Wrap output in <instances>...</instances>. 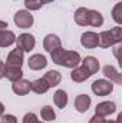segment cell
<instances>
[{
	"mask_svg": "<svg viewBox=\"0 0 122 123\" xmlns=\"http://www.w3.org/2000/svg\"><path fill=\"white\" fill-rule=\"evenodd\" d=\"M47 66V60L43 55H33L29 59V69L32 70H40Z\"/></svg>",
	"mask_w": 122,
	"mask_h": 123,
	"instance_id": "obj_12",
	"label": "cell"
},
{
	"mask_svg": "<svg viewBox=\"0 0 122 123\" xmlns=\"http://www.w3.org/2000/svg\"><path fill=\"white\" fill-rule=\"evenodd\" d=\"M114 90V85L112 82L109 80H105V79H99V80H95L93 85H92V92L95 93L96 96H106Z\"/></svg>",
	"mask_w": 122,
	"mask_h": 123,
	"instance_id": "obj_3",
	"label": "cell"
},
{
	"mask_svg": "<svg viewBox=\"0 0 122 123\" xmlns=\"http://www.w3.org/2000/svg\"><path fill=\"white\" fill-rule=\"evenodd\" d=\"M40 116H42V119L46 120V122H50V120H55V119H56V113L53 112V107H50V106L42 107V109H40Z\"/></svg>",
	"mask_w": 122,
	"mask_h": 123,
	"instance_id": "obj_23",
	"label": "cell"
},
{
	"mask_svg": "<svg viewBox=\"0 0 122 123\" xmlns=\"http://www.w3.org/2000/svg\"><path fill=\"white\" fill-rule=\"evenodd\" d=\"M115 110H116V105L114 102H102V103H98V106L95 107V112H96L95 115L105 117V116L115 113Z\"/></svg>",
	"mask_w": 122,
	"mask_h": 123,
	"instance_id": "obj_7",
	"label": "cell"
},
{
	"mask_svg": "<svg viewBox=\"0 0 122 123\" xmlns=\"http://www.w3.org/2000/svg\"><path fill=\"white\" fill-rule=\"evenodd\" d=\"M25 6L29 10H39L43 6V3H42V0H25Z\"/></svg>",
	"mask_w": 122,
	"mask_h": 123,
	"instance_id": "obj_25",
	"label": "cell"
},
{
	"mask_svg": "<svg viewBox=\"0 0 122 123\" xmlns=\"http://www.w3.org/2000/svg\"><path fill=\"white\" fill-rule=\"evenodd\" d=\"M0 123H17V119L13 115H3Z\"/></svg>",
	"mask_w": 122,
	"mask_h": 123,
	"instance_id": "obj_27",
	"label": "cell"
},
{
	"mask_svg": "<svg viewBox=\"0 0 122 123\" xmlns=\"http://www.w3.org/2000/svg\"><path fill=\"white\" fill-rule=\"evenodd\" d=\"M16 43H17V49H20L23 52H30L34 47V44H36V40H34V37L32 34L23 33L19 37H16Z\"/></svg>",
	"mask_w": 122,
	"mask_h": 123,
	"instance_id": "obj_5",
	"label": "cell"
},
{
	"mask_svg": "<svg viewBox=\"0 0 122 123\" xmlns=\"http://www.w3.org/2000/svg\"><path fill=\"white\" fill-rule=\"evenodd\" d=\"M7 27H9V26H7V23H6V22H3V20H0V31L6 30Z\"/></svg>",
	"mask_w": 122,
	"mask_h": 123,
	"instance_id": "obj_30",
	"label": "cell"
},
{
	"mask_svg": "<svg viewBox=\"0 0 122 123\" xmlns=\"http://www.w3.org/2000/svg\"><path fill=\"white\" fill-rule=\"evenodd\" d=\"M4 67H6V64L3 62H0V79L4 77Z\"/></svg>",
	"mask_w": 122,
	"mask_h": 123,
	"instance_id": "obj_29",
	"label": "cell"
},
{
	"mask_svg": "<svg viewBox=\"0 0 122 123\" xmlns=\"http://www.w3.org/2000/svg\"><path fill=\"white\" fill-rule=\"evenodd\" d=\"M50 56H52V60L53 63L63 66V67H70V69H75L78 67V64L81 63V55L78 52H72V50H65V49H56L53 52H50Z\"/></svg>",
	"mask_w": 122,
	"mask_h": 123,
	"instance_id": "obj_1",
	"label": "cell"
},
{
	"mask_svg": "<svg viewBox=\"0 0 122 123\" xmlns=\"http://www.w3.org/2000/svg\"><path fill=\"white\" fill-rule=\"evenodd\" d=\"M99 36V46L106 49V47H111L116 43H119L122 40V27L116 26L111 30H106V31H102Z\"/></svg>",
	"mask_w": 122,
	"mask_h": 123,
	"instance_id": "obj_2",
	"label": "cell"
},
{
	"mask_svg": "<svg viewBox=\"0 0 122 123\" xmlns=\"http://www.w3.org/2000/svg\"><path fill=\"white\" fill-rule=\"evenodd\" d=\"M23 64V50L20 49H14L9 53L7 59H6V66H16V67H22Z\"/></svg>",
	"mask_w": 122,
	"mask_h": 123,
	"instance_id": "obj_8",
	"label": "cell"
},
{
	"mask_svg": "<svg viewBox=\"0 0 122 123\" xmlns=\"http://www.w3.org/2000/svg\"><path fill=\"white\" fill-rule=\"evenodd\" d=\"M75 22L79 26H88V9L79 7L75 12Z\"/></svg>",
	"mask_w": 122,
	"mask_h": 123,
	"instance_id": "obj_21",
	"label": "cell"
},
{
	"mask_svg": "<svg viewBox=\"0 0 122 123\" xmlns=\"http://www.w3.org/2000/svg\"><path fill=\"white\" fill-rule=\"evenodd\" d=\"M16 43V34L12 30H1L0 31V47H7Z\"/></svg>",
	"mask_w": 122,
	"mask_h": 123,
	"instance_id": "obj_17",
	"label": "cell"
},
{
	"mask_svg": "<svg viewBox=\"0 0 122 123\" xmlns=\"http://www.w3.org/2000/svg\"><path fill=\"white\" fill-rule=\"evenodd\" d=\"M89 123H106V120L102 117V116H99V115H95V116H92Z\"/></svg>",
	"mask_w": 122,
	"mask_h": 123,
	"instance_id": "obj_28",
	"label": "cell"
},
{
	"mask_svg": "<svg viewBox=\"0 0 122 123\" xmlns=\"http://www.w3.org/2000/svg\"><path fill=\"white\" fill-rule=\"evenodd\" d=\"M49 89H50V86L46 83V80L43 77L36 79V80H33L30 83V90L34 93H37V94H43V93L47 92Z\"/></svg>",
	"mask_w": 122,
	"mask_h": 123,
	"instance_id": "obj_16",
	"label": "cell"
},
{
	"mask_svg": "<svg viewBox=\"0 0 122 123\" xmlns=\"http://www.w3.org/2000/svg\"><path fill=\"white\" fill-rule=\"evenodd\" d=\"M89 106H91V97L88 94H79L75 99V107H76L78 112L83 113L89 109Z\"/></svg>",
	"mask_w": 122,
	"mask_h": 123,
	"instance_id": "obj_15",
	"label": "cell"
},
{
	"mask_svg": "<svg viewBox=\"0 0 122 123\" xmlns=\"http://www.w3.org/2000/svg\"><path fill=\"white\" fill-rule=\"evenodd\" d=\"M52 1H55V0H42L43 4H46V3H52Z\"/></svg>",
	"mask_w": 122,
	"mask_h": 123,
	"instance_id": "obj_33",
	"label": "cell"
},
{
	"mask_svg": "<svg viewBox=\"0 0 122 123\" xmlns=\"http://www.w3.org/2000/svg\"><path fill=\"white\" fill-rule=\"evenodd\" d=\"M103 23V16L96 10H88V26L101 27Z\"/></svg>",
	"mask_w": 122,
	"mask_h": 123,
	"instance_id": "obj_19",
	"label": "cell"
},
{
	"mask_svg": "<svg viewBox=\"0 0 122 123\" xmlns=\"http://www.w3.org/2000/svg\"><path fill=\"white\" fill-rule=\"evenodd\" d=\"M43 79L46 80V83H47L50 87H55V86H58V85L61 83L62 74L58 72V70H49L47 73H45Z\"/></svg>",
	"mask_w": 122,
	"mask_h": 123,
	"instance_id": "obj_18",
	"label": "cell"
},
{
	"mask_svg": "<svg viewBox=\"0 0 122 123\" xmlns=\"http://www.w3.org/2000/svg\"><path fill=\"white\" fill-rule=\"evenodd\" d=\"M43 47L45 50L47 52H53L56 49L62 47V43H61V39L56 36V34H47L43 40Z\"/></svg>",
	"mask_w": 122,
	"mask_h": 123,
	"instance_id": "obj_10",
	"label": "cell"
},
{
	"mask_svg": "<svg viewBox=\"0 0 122 123\" xmlns=\"http://www.w3.org/2000/svg\"><path fill=\"white\" fill-rule=\"evenodd\" d=\"M81 43L86 49H95L99 46V36L93 31H85L81 37Z\"/></svg>",
	"mask_w": 122,
	"mask_h": 123,
	"instance_id": "obj_6",
	"label": "cell"
},
{
	"mask_svg": "<svg viewBox=\"0 0 122 123\" xmlns=\"http://www.w3.org/2000/svg\"><path fill=\"white\" fill-rule=\"evenodd\" d=\"M53 102H55V105L58 106V107H61L63 109L66 105H68V94L65 90H56V93L53 94Z\"/></svg>",
	"mask_w": 122,
	"mask_h": 123,
	"instance_id": "obj_22",
	"label": "cell"
},
{
	"mask_svg": "<svg viewBox=\"0 0 122 123\" xmlns=\"http://www.w3.org/2000/svg\"><path fill=\"white\" fill-rule=\"evenodd\" d=\"M91 77V74H89V72L85 69V67H75L72 72H70V79L73 80V82H76V83H82V82H85L86 79H89Z\"/></svg>",
	"mask_w": 122,
	"mask_h": 123,
	"instance_id": "obj_13",
	"label": "cell"
},
{
	"mask_svg": "<svg viewBox=\"0 0 122 123\" xmlns=\"http://www.w3.org/2000/svg\"><path fill=\"white\" fill-rule=\"evenodd\" d=\"M23 72L22 67H16V66H6L4 67V77H7L10 82H16L19 79H22Z\"/></svg>",
	"mask_w": 122,
	"mask_h": 123,
	"instance_id": "obj_14",
	"label": "cell"
},
{
	"mask_svg": "<svg viewBox=\"0 0 122 123\" xmlns=\"http://www.w3.org/2000/svg\"><path fill=\"white\" fill-rule=\"evenodd\" d=\"M103 74L109 79V82H115L116 85H122V74L116 72V69L111 64L103 66Z\"/></svg>",
	"mask_w": 122,
	"mask_h": 123,
	"instance_id": "obj_11",
	"label": "cell"
},
{
	"mask_svg": "<svg viewBox=\"0 0 122 123\" xmlns=\"http://www.w3.org/2000/svg\"><path fill=\"white\" fill-rule=\"evenodd\" d=\"M14 23L20 29H29L33 25V16L26 10H19L14 14Z\"/></svg>",
	"mask_w": 122,
	"mask_h": 123,
	"instance_id": "obj_4",
	"label": "cell"
},
{
	"mask_svg": "<svg viewBox=\"0 0 122 123\" xmlns=\"http://www.w3.org/2000/svg\"><path fill=\"white\" fill-rule=\"evenodd\" d=\"M12 90L19 94V96H25L30 92V82L29 80H25V79H19L16 82H13L12 85Z\"/></svg>",
	"mask_w": 122,
	"mask_h": 123,
	"instance_id": "obj_9",
	"label": "cell"
},
{
	"mask_svg": "<svg viewBox=\"0 0 122 123\" xmlns=\"http://www.w3.org/2000/svg\"><path fill=\"white\" fill-rule=\"evenodd\" d=\"M121 122H122V115L118 116V119H116V120H111V122H106V123H121Z\"/></svg>",
	"mask_w": 122,
	"mask_h": 123,
	"instance_id": "obj_31",
	"label": "cell"
},
{
	"mask_svg": "<svg viewBox=\"0 0 122 123\" xmlns=\"http://www.w3.org/2000/svg\"><path fill=\"white\" fill-rule=\"evenodd\" d=\"M82 67H85V69L89 72V74L93 76V74L99 70V62L96 60L93 56H88V57H85L83 62H82Z\"/></svg>",
	"mask_w": 122,
	"mask_h": 123,
	"instance_id": "obj_20",
	"label": "cell"
},
{
	"mask_svg": "<svg viewBox=\"0 0 122 123\" xmlns=\"http://www.w3.org/2000/svg\"><path fill=\"white\" fill-rule=\"evenodd\" d=\"M112 17H114V20H115L118 25L122 23V3H118V4L114 7V10H112Z\"/></svg>",
	"mask_w": 122,
	"mask_h": 123,
	"instance_id": "obj_24",
	"label": "cell"
},
{
	"mask_svg": "<svg viewBox=\"0 0 122 123\" xmlns=\"http://www.w3.org/2000/svg\"><path fill=\"white\" fill-rule=\"evenodd\" d=\"M3 112H4V106L3 103H0V116H3Z\"/></svg>",
	"mask_w": 122,
	"mask_h": 123,
	"instance_id": "obj_32",
	"label": "cell"
},
{
	"mask_svg": "<svg viewBox=\"0 0 122 123\" xmlns=\"http://www.w3.org/2000/svg\"><path fill=\"white\" fill-rule=\"evenodd\" d=\"M23 123H43V122H40V120L36 117L34 113H26L25 117H23Z\"/></svg>",
	"mask_w": 122,
	"mask_h": 123,
	"instance_id": "obj_26",
	"label": "cell"
}]
</instances>
